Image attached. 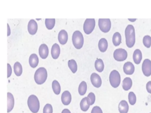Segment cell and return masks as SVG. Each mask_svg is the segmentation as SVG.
Masks as SVG:
<instances>
[{
    "instance_id": "4dcf8cb0",
    "label": "cell",
    "mask_w": 151,
    "mask_h": 113,
    "mask_svg": "<svg viewBox=\"0 0 151 113\" xmlns=\"http://www.w3.org/2000/svg\"><path fill=\"white\" fill-rule=\"evenodd\" d=\"M128 99L129 103L131 105H133L135 104L136 102V97L133 92H130L128 94Z\"/></svg>"
},
{
    "instance_id": "e575fe53",
    "label": "cell",
    "mask_w": 151,
    "mask_h": 113,
    "mask_svg": "<svg viewBox=\"0 0 151 113\" xmlns=\"http://www.w3.org/2000/svg\"><path fill=\"white\" fill-rule=\"evenodd\" d=\"M91 113H103V111L99 106H95L92 108Z\"/></svg>"
},
{
    "instance_id": "ab89813d",
    "label": "cell",
    "mask_w": 151,
    "mask_h": 113,
    "mask_svg": "<svg viewBox=\"0 0 151 113\" xmlns=\"http://www.w3.org/2000/svg\"><path fill=\"white\" fill-rule=\"evenodd\" d=\"M129 20L130 21H131V22H134V21H135L136 20V19H130V18H129Z\"/></svg>"
},
{
    "instance_id": "44dd1931",
    "label": "cell",
    "mask_w": 151,
    "mask_h": 113,
    "mask_svg": "<svg viewBox=\"0 0 151 113\" xmlns=\"http://www.w3.org/2000/svg\"><path fill=\"white\" fill-rule=\"evenodd\" d=\"M98 46H99V50L101 52H105L107 50V47H108V42H107V41L106 40V39H105L104 38H101L99 41Z\"/></svg>"
},
{
    "instance_id": "277c9868",
    "label": "cell",
    "mask_w": 151,
    "mask_h": 113,
    "mask_svg": "<svg viewBox=\"0 0 151 113\" xmlns=\"http://www.w3.org/2000/svg\"><path fill=\"white\" fill-rule=\"evenodd\" d=\"M72 41L74 46L76 49H81L84 44V38L80 31H75L72 35Z\"/></svg>"
},
{
    "instance_id": "836d02e7",
    "label": "cell",
    "mask_w": 151,
    "mask_h": 113,
    "mask_svg": "<svg viewBox=\"0 0 151 113\" xmlns=\"http://www.w3.org/2000/svg\"><path fill=\"white\" fill-rule=\"evenodd\" d=\"M88 98L90 99V105H92L94 104L95 101H96V96L93 92H90L88 95H87Z\"/></svg>"
},
{
    "instance_id": "cb8c5ba5",
    "label": "cell",
    "mask_w": 151,
    "mask_h": 113,
    "mask_svg": "<svg viewBox=\"0 0 151 113\" xmlns=\"http://www.w3.org/2000/svg\"><path fill=\"white\" fill-rule=\"evenodd\" d=\"M112 42L113 45L116 46H119L120 44L122 42V36L119 32H116L113 34L112 38Z\"/></svg>"
},
{
    "instance_id": "f546056e",
    "label": "cell",
    "mask_w": 151,
    "mask_h": 113,
    "mask_svg": "<svg viewBox=\"0 0 151 113\" xmlns=\"http://www.w3.org/2000/svg\"><path fill=\"white\" fill-rule=\"evenodd\" d=\"M55 20L54 18H47L45 20L46 28L48 29H52L55 25Z\"/></svg>"
},
{
    "instance_id": "2e32d148",
    "label": "cell",
    "mask_w": 151,
    "mask_h": 113,
    "mask_svg": "<svg viewBox=\"0 0 151 113\" xmlns=\"http://www.w3.org/2000/svg\"><path fill=\"white\" fill-rule=\"evenodd\" d=\"M14 107V98L11 92H7V112L12 111Z\"/></svg>"
},
{
    "instance_id": "603a6c76",
    "label": "cell",
    "mask_w": 151,
    "mask_h": 113,
    "mask_svg": "<svg viewBox=\"0 0 151 113\" xmlns=\"http://www.w3.org/2000/svg\"><path fill=\"white\" fill-rule=\"evenodd\" d=\"M132 86V79L129 77H126L123 81L122 87L124 90L128 91L131 88Z\"/></svg>"
},
{
    "instance_id": "e0dca14e",
    "label": "cell",
    "mask_w": 151,
    "mask_h": 113,
    "mask_svg": "<svg viewBox=\"0 0 151 113\" xmlns=\"http://www.w3.org/2000/svg\"><path fill=\"white\" fill-rule=\"evenodd\" d=\"M80 108L83 111H87L90 106V99L88 98L87 97L83 98L80 103Z\"/></svg>"
},
{
    "instance_id": "d590c367",
    "label": "cell",
    "mask_w": 151,
    "mask_h": 113,
    "mask_svg": "<svg viewBox=\"0 0 151 113\" xmlns=\"http://www.w3.org/2000/svg\"><path fill=\"white\" fill-rule=\"evenodd\" d=\"M12 69L10 64L9 63L7 64V78H9L11 75Z\"/></svg>"
},
{
    "instance_id": "9a60e30c",
    "label": "cell",
    "mask_w": 151,
    "mask_h": 113,
    "mask_svg": "<svg viewBox=\"0 0 151 113\" xmlns=\"http://www.w3.org/2000/svg\"><path fill=\"white\" fill-rule=\"evenodd\" d=\"M123 71L127 75H132L134 72V66L131 62H126L123 65Z\"/></svg>"
},
{
    "instance_id": "30bf717a",
    "label": "cell",
    "mask_w": 151,
    "mask_h": 113,
    "mask_svg": "<svg viewBox=\"0 0 151 113\" xmlns=\"http://www.w3.org/2000/svg\"><path fill=\"white\" fill-rule=\"evenodd\" d=\"M90 80L92 85L94 87L96 88H99L101 87V83H102L101 79L99 76V75H98L95 72L92 73L90 76Z\"/></svg>"
},
{
    "instance_id": "5b68a950",
    "label": "cell",
    "mask_w": 151,
    "mask_h": 113,
    "mask_svg": "<svg viewBox=\"0 0 151 113\" xmlns=\"http://www.w3.org/2000/svg\"><path fill=\"white\" fill-rule=\"evenodd\" d=\"M110 84L113 88H117L121 81V77L119 72L116 70H113L109 75Z\"/></svg>"
},
{
    "instance_id": "ac0fdd59",
    "label": "cell",
    "mask_w": 151,
    "mask_h": 113,
    "mask_svg": "<svg viewBox=\"0 0 151 113\" xmlns=\"http://www.w3.org/2000/svg\"><path fill=\"white\" fill-rule=\"evenodd\" d=\"M51 54L53 59H57L58 58L60 54V48L57 43H55L52 46Z\"/></svg>"
},
{
    "instance_id": "9c48e42d",
    "label": "cell",
    "mask_w": 151,
    "mask_h": 113,
    "mask_svg": "<svg viewBox=\"0 0 151 113\" xmlns=\"http://www.w3.org/2000/svg\"><path fill=\"white\" fill-rule=\"evenodd\" d=\"M142 72L146 77H149L151 75V61L149 59H144L142 65Z\"/></svg>"
},
{
    "instance_id": "74e56055",
    "label": "cell",
    "mask_w": 151,
    "mask_h": 113,
    "mask_svg": "<svg viewBox=\"0 0 151 113\" xmlns=\"http://www.w3.org/2000/svg\"><path fill=\"white\" fill-rule=\"evenodd\" d=\"M61 113H71V112H70V111L68 109L65 108V109H64L62 111Z\"/></svg>"
},
{
    "instance_id": "8992f818",
    "label": "cell",
    "mask_w": 151,
    "mask_h": 113,
    "mask_svg": "<svg viewBox=\"0 0 151 113\" xmlns=\"http://www.w3.org/2000/svg\"><path fill=\"white\" fill-rule=\"evenodd\" d=\"M96 25L94 18H87L85 20L83 24V30L86 34H91L94 29Z\"/></svg>"
},
{
    "instance_id": "1f68e13d",
    "label": "cell",
    "mask_w": 151,
    "mask_h": 113,
    "mask_svg": "<svg viewBox=\"0 0 151 113\" xmlns=\"http://www.w3.org/2000/svg\"><path fill=\"white\" fill-rule=\"evenodd\" d=\"M143 43L146 48H150L151 46V36L145 35L143 38Z\"/></svg>"
},
{
    "instance_id": "4316f807",
    "label": "cell",
    "mask_w": 151,
    "mask_h": 113,
    "mask_svg": "<svg viewBox=\"0 0 151 113\" xmlns=\"http://www.w3.org/2000/svg\"><path fill=\"white\" fill-rule=\"evenodd\" d=\"M87 85L86 82L84 81H81L78 86V89L79 94L80 95H84L87 91Z\"/></svg>"
},
{
    "instance_id": "3957f363",
    "label": "cell",
    "mask_w": 151,
    "mask_h": 113,
    "mask_svg": "<svg viewBox=\"0 0 151 113\" xmlns=\"http://www.w3.org/2000/svg\"><path fill=\"white\" fill-rule=\"evenodd\" d=\"M27 104L29 110L32 113H37L40 109V102L37 97L31 95L27 100Z\"/></svg>"
},
{
    "instance_id": "7402d4cb",
    "label": "cell",
    "mask_w": 151,
    "mask_h": 113,
    "mask_svg": "<svg viewBox=\"0 0 151 113\" xmlns=\"http://www.w3.org/2000/svg\"><path fill=\"white\" fill-rule=\"evenodd\" d=\"M119 111L120 113H127L129 111V105L126 101L122 100L119 104Z\"/></svg>"
},
{
    "instance_id": "f1b7e54d",
    "label": "cell",
    "mask_w": 151,
    "mask_h": 113,
    "mask_svg": "<svg viewBox=\"0 0 151 113\" xmlns=\"http://www.w3.org/2000/svg\"><path fill=\"white\" fill-rule=\"evenodd\" d=\"M68 66L73 73H76L77 71V64L74 59H70L68 61Z\"/></svg>"
},
{
    "instance_id": "4fadbf2b",
    "label": "cell",
    "mask_w": 151,
    "mask_h": 113,
    "mask_svg": "<svg viewBox=\"0 0 151 113\" xmlns=\"http://www.w3.org/2000/svg\"><path fill=\"white\" fill-rule=\"evenodd\" d=\"M58 39L61 45H64L68 41V34L64 29L61 30L58 35Z\"/></svg>"
},
{
    "instance_id": "60d3db41",
    "label": "cell",
    "mask_w": 151,
    "mask_h": 113,
    "mask_svg": "<svg viewBox=\"0 0 151 113\" xmlns=\"http://www.w3.org/2000/svg\"><path fill=\"white\" fill-rule=\"evenodd\" d=\"M150 113H151V112H150Z\"/></svg>"
},
{
    "instance_id": "52a82bcc",
    "label": "cell",
    "mask_w": 151,
    "mask_h": 113,
    "mask_svg": "<svg viewBox=\"0 0 151 113\" xmlns=\"http://www.w3.org/2000/svg\"><path fill=\"white\" fill-rule=\"evenodd\" d=\"M99 26L100 29L104 32H108L111 28V21L109 18H100L99 19Z\"/></svg>"
},
{
    "instance_id": "ba28073f",
    "label": "cell",
    "mask_w": 151,
    "mask_h": 113,
    "mask_svg": "<svg viewBox=\"0 0 151 113\" xmlns=\"http://www.w3.org/2000/svg\"><path fill=\"white\" fill-rule=\"evenodd\" d=\"M113 57L117 61H123L127 57V52L123 48H117L113 52Z\"/></svg>"
},
{
    "instance_id": "8d00e7d4",
    "label": "cell",
    "mask_w": 151,
    "mask_h": 113,
    "mask_svg": "<svg viewBox=\"0 0 151 113\" xmlns=\"http://www.w3.org/2000/svg\"><path fill=\"white\" fill-rule=\"evenodd\" d=\"M146 89H147V91L149 93L151 94V81L147 82V84H146Z\"/></svg>"
},
{
    "instance_id": "7a4b0ae2",
    "label": "cell",
    "mask_w": 151,
    "mask_h": 113,
    "mask_svg": "<svg viewBox=\"0 0 151 113\" xmlns=\"http://www.w3.org/2000/svg\"><path fill=\"white\" fill-rule=\"evenodd\" d=\"M47 78V71L44 67H40L38 68L34 74V80L35 82L41 85L44 83Z\"/></svg>"
},
{
    "instance_id": "d4e9b609",
    "label": "cell",
    "mask_w": 151,
    "mask_h": 113,
    "mask_svg": "<svg viewBox=\"0 0 151 113\" xmlns=\"http://www.w3.org/2000/svg\"><path fill=\"white\" fill-rule=\"evenodd\" d=\"M94 67L99 72H101L104 68V62L103 61V60L100 58H98L96 60L95 63H94Z\"/></svg>"
},
{
    "instance_id": "83f0119b",
    "label": "cell",
    "mask_w": 151,
    "mask_h": 113,
    "mask_svg": "<svg viewBox=\"0 0 151 113\" xmlns=\"http://www.w3.org/2000/svg\"><path fill=\"white\" fill-rule=\"evenodd\" d=\"M52 88L56 95H58L61 91V87L59 82L57 80H54L52 82Z\"/></svg>"
},
{
    "instance_id": "d6986e66",
    "label": "cell",
    "mask_w": 151,
    "mask_h": 113,
    "mask_svg": "<svg viewBox=\"0 0 151 113\" xmlns=\"http://www.w3.org/2000/svg\"><path fill=\"white\" fill-rule=\"evenodd\" d=\"M133 59L136 64H139L142 59V54L139 49L134 50L133 54Z\"/></svg>"
},
{
    "instance_id": "f35d334b",
    "label": "cell",
    "mask_w": 151,
    "mask_h": 113,
    "mask_svg": "<svg viewBox=\"0 0 151 113\" xmlns=\"http://www.w3.org/2000/svg\"><path fill=\"white\" fill-rule=\"evenodd\" d=\"M7 28H8V32H7L8 34H7V35H8V36H9V35H10L11 31H10V28H9V24H7Z\"/></svg>"
},
{
    "instance_id": "d6a6232c",
    "label": "cell",
    "mask_w": 151,
    "mask_h": 113,
    "mask_svg": "<svg viewBox=\"0 0 151 113\" xmlns=\"http://www.w3.org/2000/svg\"><path fill=\"white\" fill-rule=\"evenodd\" d=\"M43 113H52V107L50 104H47L43 108Z\"/></svg>"
},
{
    "instance_id": "7c38bea8",
    "label": "cell",
    "mask_w": 151,
    "mask_h": 113,
    "mask_svg": "<svg viewBox=\"0 0 151 113\" xmlns=\"http://www.w3.org/2000/svg\"><path fill=\"white\" fill-rule=\"evenodd\" d=\"M61 102L64 105H68L71 101V95L68 91H64L61 95Z\"/></svg>"
},
{
    "instance_id": "6da1fadb",
    "label": "cell",
    "mask_w": 151,
    "mask_h": 113,
    "mask_svg": "<svg viewBox=\"0 0 151 113\" xmlns=\"http://www.w3.org/2000/svg\"><path fill=\"white\" fill-rule=\"evenodd\" d=\"M126 44L127 47L132 48L135 43V31L132 25H128L125 29Z\"/></svg>"
},
{
    "instance_id": "ffe728a7",
    "label": "cell",
    "mask_w": 151,
    "mask_h": 113,
    "mask_svg": "<svg viewBox=\"0 0 151 113\" xmlns=\"http://www.w3.org/2000/svg\"><path fill=\"white\" fill-rule=\"evenodd\" d=\"M39 59L38 56L35 54H32L29 58V64L32 68H35L38 64Z\"/></svg>"
},
{
    "instance_id": "8fae6325",
    "label": "cell",
    "mask_w": 151,
    "mask_h": 113,
    "mask_svg": "<svg viewBox=\"0 0 151 113\" xmlns=\"http://www.w3.org/2000/svg\"><path fill=\"white\" fill-rule=\"evenodd\" d=\"M38 29V25L34 19H31L28 24V31L31 35L36 34Z\"/></svg>"
},
{
    "instance_id": "484cf974",
    "label": "cell",
    "mask_w": 151,
    "mask_h": 113,
    "mask_svg": "<svg viewBox=\"0 0 151 113\" xmlns=\"http://www.w3.org/2000/svg\"><path fill=\"white\" fill-rule=\"evenodd\" d=\"M14 71L15 74L19 77L20 76L22 73V67L21 64L19 62H15L14 65Z\"/></svg>"
},
{
    "instance_id": "5bb4252c",
    "label": "cell",
    "mask_w": 151,
    "mask_h": 113,
    "mask_svg": "<svg viewBox=\"0 0 151 113\" xmlns=\"http://www.w3.org/2000/svg\"><path fill=\"white\" fill-rule=\"evenodd\" d=\"M38 51H39V55L40 57L42 59H45L48 55V52H49L48 48L47 45L45 44H42L40 46Z\"/></svg>"
}]
</instances>
